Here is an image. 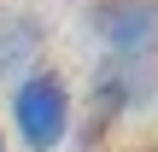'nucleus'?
Returning <instances> with one entry per match:
<instances>
[{"label":"nucleus","instance_id":"obj_4","mask_svg":"<svg viewBox=\"0 0 158 152\" xmlns=\"http://www.w3.org/2000/svg\"><path fill=\"white\" fill-rule=\"evenodd\" d=\"M47 53V23L29 6H0V82H18Z\"/></svg>","mask_w":158,"mask_h":152},{"label":"nucleus","instance_id":"obj_5","mask_svg":"<svg viewBox=\"0 0 158 152\" xmlns=\"http://www.w3.org/2000/svg\"><path fill=\"white\" fill-rule=\"evenodd\" d=\"M0 152H12V141H6V129H0Z\"/></svg>","mask_w":158,"mask_h":152},{"label":"nucleus","instance_id":"obj_1","mask_svg":"<svg viewBox=\"0 0 158 152\" xmlns=\"http://www.w3.org/2000/svg\"><path fill=\"white\" fill-rule=\"evenodd\" d=\"M6 123H12L18 152H59L76 123V94H70L64 70H53V64L23 70L6 94Z\"/></svg>","mask_w":158,"mask_h":152},{"label":"nucleus","instance_id":"obj_2","mask_svg":"<svg viewBox=\"0 0 158 152\" xmlns=\"http://www.w3.org/2000/svg\"><path fill=\"white\" fill-rule=\"evenodd\" d=\"M152 94H158V59L100 53V64H94V76H88V129H94V135L117 129V123L135 117Z\"/></svg>","mask_w":158,"mask_h":152},{"label":"nucleus","instance_id":"obj_3","mask_svg":"<svg viewBox=\"0 0 158 152\" xmlns=\"http://www.w3.org/2000/svg\"><path fill=\"white\" fill-rule=\"evenodd\" d=\"M82 23L117 59H158V0H94Z\"/></svg>","mask_w":158,"mask_h":152}]
</instances>
